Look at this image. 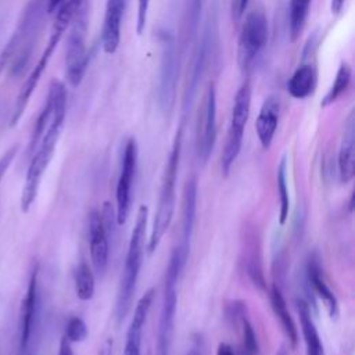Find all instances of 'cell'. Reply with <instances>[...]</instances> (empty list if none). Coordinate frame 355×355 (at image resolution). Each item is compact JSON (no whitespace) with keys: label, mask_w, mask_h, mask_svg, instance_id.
Wrapping results in <instances>:
<instances>
[{"label":"cell","mask_w":355,"mask_h":355,"mask_svg":"<svg viewBox=\"0 0 355 355\" xmlns=\"http://www.w3.org/2000/svg\"><path fill=\"white\" fill-rule=\"evenodd\" d=\"M47 12V0H29L15 31L0 53V73L7 68L12 78H18L26 71Z\"/></svg>","instance_id":"cell-1"},{"label":"cell","mask_w":355,"mask_h":355,"mask_svg":"<svg viewBox=\"0 0 355 355\" xmlns=\"http://www.w3.org/2000/svg\"><path fill=\"white\" fill-rule=\"evenodd\" d=\"M147 216L148 208L147 205H140L136 214L135 227L130 234V240L128 244V251L125 257L123 270L121 273L116 301H115V319L116 323L121 324L126 315L130 311L132 301L136 291V284L139 279V272L143 263V252H144V240H146V227H147Z\"/></svg>","instance_id":"cell-2"},{"label":"cell","mask_w":355,"mask_h":355,"mask_svg":"<svg viewBox=\"0 0 355 355\" xmlns=\"http://www.w3.org/2000/svg\"><path fill=\"white\" fill-rule=\"evenodd\" d=\"M180 150H182V128L175 135L173 144L169 153V158L165 165V171L161 180L159 196L157 202V212L153 220L151 232L148 236L147 251L153 254L164 234L166 233L175 212V201H176V179H178V169H179V159H180Z\"/></svg>","instance_id":"cell-3"},{"label":"cell","mask_w":355,"mask_h":355,"mask_svg":"<svg viewBox=\"0 0 355 355\" xmlns=\"http://www.w3.org/2000/svg\"><path fill=\"white\" fill-rule=\"evenodd\" d=\"M71 6L69 33L65 47V75L71 86L80 85L89 64L86 35L89 26V0H68Z\"/></svg>","instance_id":"cell-4"},{"label":"cell","mask_w":355,"mask_h":355,"mask_svg":"<svg viewBox=\"0 0 355 355\" xmlns=\"http://www.w3.org/2000/svg\"><path fill=\"white\" fill-rule=\"evenodd\" d=\"M184 265L186 263L182 259L180 251L176 247L171 254V258L166 266V273H165L162 305H161L158 329H157L155 355L171 354V345H172L173 329H175V313H176V304H178L176 284Z\"/></svg>","instance_id":"cell-5"},{"label":"cell","mask_w":355,"mask_h":355,"mask_svg":"<svg viewBox=\"0 0 355 355\" xmlns=\"http://www.w3.org/2000/svg\"><path fill=\"white\" fill-rule=\"evenodd\" d=\"M57 14H55V19H54V24H53V28H51V33H50V37H49V42L39 58V61L36 62V65L33 67L32 72L29 73V76L26 78L25 83L22 85L21 87V92L15 100V105H14V110H12V115H11V122L10 125L14 126L18 123V121L21 119L28 103H29V98L33 94L35 89H36V85L37 82L40 80L46 67H47V62L51 58L60 39L62 37L64 32L67 31L68 28V24H69V18H71V6H69V1L68 0H64L58 8L55 10Z\"/></svg>","instance_id":"cell-6"},{"label":"cell","mask_w":355,"mask_h":355,"mask_svg":"<svg viewBox=\"0 0 355 355\" xmlns=\"http://www.w3.org/2000/svg\"><path fill=\"white\" fill-rule=\"evenodd\" d=\"M161 44V58L158 71V87L157 101L158 107L164 114H171L176 101V86H178V44L175 33L171 29H161L158 32Z\"/></svg>","instance_id":"cell-7"},{"label":"cell","mask_w":355,"mask_h":355,"mask_svg":"<svg viewBox=\"0 0 355 355\" xmlns=\"http://www.w3.org/2000/svg\"><path fill=\"white\" fill-rule=\"evenodd\" d=\"M250 107H251V86L248 82H244L237 90L233 100L230 123H229L225 147L220 157V171L225 178L229 175L234 161L240 154L244 129L250 116Z\"/></svg>","instance_id":"cell-8"},{"label":"cell","mask_w":355,"mask_h":355,"mask_svg":"<svg viewBox=\"0 0 355 355\" xmlns=\"http://www.w3.org/2000/svg\"><path fill=\"white\" fill-rule=\"evenodd\" d=\"M269 26L266 15L251 11L245 15L237 40V64L243 72H248L268 43Z\"/></svg>","instance_id":"cell-9"},{"label":"cell","mask_w":355,"mask_h":355,"mask_svg":"<svg viewBox=\"0 0 355 355\" xmlns=\"http://www.w3.org/2000/svg\"><path fill=\"white\" fill-rule=\"evenodd\" d=\"M39 268L35 265L31 270L26 291L19 309L18 352L19 355H35V336L37 329V305H39Z\"/></svg>","instance_id":"cell-10"},{"label":"cell","mask_w":355,"mask_h":355,"mask_svg":"<svg viewBox=\"0 0 355 355\" xmlns=\"http://www.w3.org/2000/svg\"><path fill=\"white\" fill-rule=\"evenodd\" d=\"M216 140V90L209 85L198 112L196 126V150L198 159L205 164Z\"/></svg>","instance_id":"cell-11"},{"label":"cell","mask_w":355,"mask_h":355,"mask_svg":"<svg viewBox=\"0 0 355 355\" xmlns=\"http://www.w3.org/2000/svg\"><path fill=\"white\" fill-rule=\"evenodd\" d=\"M137 143L133 137H130L125 146L123 157H122V165H121V173L116 183V208H115V220L116 225L122 226L126 223L129 212H130V204H132V183L136 173L137 166Z\"/></svg>","instance_id":"cell-12"},{"label":"cell","mask_w":355,"mask_h":355,"mask_svg":"<svg viewBox=\"0 0 355 355\" xmlns=\"http://www.w3.org/2000/svg\"><path fill=\"white\" fill-rule=\"evenodd\" d=\"M55 144L53 141L40 140L36 150L31 155L29 166L25 175V182L21 193V209L22 212H28L35 202L39 191V186L42 182V178L54 155Z\"/></svg>","instance_id":"cell-13"},{"label":"cell","mask_w":355,"mask_h":355,"mask_svg":"<svg viewBox=\"0 0 355 355\" xmlns=\"http://www.w3.org/2000/svg\"><path fill=\"white\" fill-rule=\"evenodd\" d=\"M215 33H216V25L211 19V21H208V24L204 29L200 44L197 46V51H196L194 58H193L190 78H189L187 87L184 90V98H183L184 112H187L190 110V107L193 104V100H194V96L197 93L198 82H200L201 76L204 75V72L207 69V65L209 62V57L212 54V46H214V40H215Z\"/></svg>","instance_id":"cell-14"},{"label":"cell","mask_w":355,"mask_h":355,"mask_svg":"<svg viewBox=\"0 0 355 355\" xmlns=\"http://www.w3.org/2000/svg\"><path fill=\"white\" fill-rule=\"evenodd\" d=\"M226 319L230 324L240 331V349L237 355H259V344L257 340L255 330L248 319V311L245 302L240 300L230 301L225 306Z\"/></svg>","instance_id":"cell-15"},{"label":"cell","mask_w":355,"mask_h":355,"mask_svg":"<svg viewBox=\"0 0 355 355\" xmlns=\"http://www.w3.org/2000/svg\"><path fill=\"white\" fill-rule=\"evenodd\" d=\"M129 0H107L101 29V44L107 54H114L121 42V26Z\"/></svg>","instance_id":"cell-16"},{"label":"cell","mask_w":355,"mask_h":355,"mask_svg":"<svg viewBox=\"0 0 355 355\" xmlns=\"http://www.w3.org/2000/svg\"><path fill=\"white\" fill-rule=\"evenodd\" d=\"M155 290L148 288L137 301L135 306V312L130 320V324L126 331V340H125V348L123 355H141V336L143 329L147 320L148 311L151 308L153 300H154Z\"/></svg>","instance_id":"cell-17"},{"label":"cell","mask_w":355,"mask_h":355,"mask_svg":"<svg viewBox=\"0 0 355 355\" xmlns=\"http://www.w3.org/2000/svg\"><path fill=\"white\" fill-rule=\"evenodd\" d=\"M89 244L90 257L94 270L98 275H104L108 265V239L103 225L101 214L93 209L89 215Z\"/></svg>","instance_id":"cell-18"},{"label":"cell","mask_w":355,"mask_h":355,"mask_svg":"<svg viewBox=\"0 0 355 355\" xmlns=\"http://www.w3.org/2000/svg\"><path fill=\"white\" fill-rule=\"evenodd\" d=\"M196 211H197V180L196 178L187 179L183 189V209H182V243L179 244V251L183 262H187V257L190 252V243L196 222Z\"/></svg>","instance_id":"cell-19"},{"label":"cell","mask_w":355,"mask_h":355,"mask_svg":"<svg viewBox=\"0 0 355 355\" xmlns=\"http://www.w3.org/2000/svg\"><path fill=\"white\" fill-rule=\"evenodd\" d=\"M279 115H280V101L276 96H268L258 112L257 121H255V130L257 136L259 139V143L262 148L269 150L276 129L279 123Z\"/></svg>","instance_id":"cell-20"},{"label":"cell","mask_w":355,"mask_h":355,"mask_svg":"<svg viewBox=\"0 0 355 355\" xmlns=\"http://www.w3.org/2000/svg\"><path fill=\"white\" fill-rule=\"evenodd\" d=\"M338 175L341 183H348L352 180L354 173H355V118H354V111L349 112L341 143H340V150H338Z\"/></svg>","instance_id":"cell-21"},{"label":"cell","mask_w":355,"mask_h":355,"mask_svg":"<svg viewBox=\"0 0 355 355\" xmlns=\"http://www.w3.org/2000/svg\"><path fill=\"white\" fill-rule=\"evenodd\" d=\"M306 272H308V282L312 287V291L323 302L324 308L327 309L329 316L331 319H336L338 316V301H337L334 293L327 286V283L323 277V272H322L319 259L316 257H311V259L308 262Z\"/></svg>","instance_id":"cell-22"},{"label":"cell","mask_w":355,"mask_h":355,"mask_svg":"<svg viewBox=\"0 0 355 355\" xmlns=\"http://www.w3.org/2000/svg\"><path fill=\"white\" fill-rule=\"evenodd\" d=\"M318 80L316 67L312 62H302L295 68L287 80V92L293 98L304 100L315 92Z\"/></svg>","instance_id":"cell-23"},{"label":"cell","mask_w":355,"mask_h":355,"mask_svg":"<svg viewBox=\"0 0 355 355\" xmlns=\"http://www.w3.org/2000/svg\"><path fill=\"white\" fill-rule=\"evenodd\" d=\"M297 313L305 343L306 355H324V348L318 333V329L315 326V322L312 319L311 308L304 300L297 301Z\"/></svg>","instance_id":"cell-24"},{"label":"cell","mask_w":355,"mask_h":355,"mask_svg":"<svg viewBox=\"0 0 355 355\" xmlns=\"http://www.w3.org/2000/svg\"><path fill=\"white\" fill-rule=\"evenodd\" d=\"M269 301H270V306L272 311L275 313V316L277 318V320L280 322V326L283 329V331L286 333L291 347L294 348L297 345V340H298V331L295 327V323L288 312L286 300L282 294V288L279 286V283H273L270 291H269Z\"/></svg>","instance_id":"cell-25"},{"label":"cell","mask_w":355,"mask_h":355,"mask_svg":"<svg viewBox=\"0 0 355 355\" xmlns=\"http://www.w3.org/2000/svg\"><path fill=\"white\" fill-rule=\"evenodd\" d=\"M312 0H290L288 7V35L290 40L295 42L302 33L306 18L309 15V7Z\"/></svg>","instance_id":"cell-26"},{"label":"cell","mask_w":355,"mask_h":355,"mask_svg":"<svg viewBox=\"0 0 355 355\" xmlns=\"http://www.w3.org/2000/svg\"><path fill=\"white\" fill-rule=\"evenodd\" d=\"M73 280L76 297L82 301L92 300L94 295V275L86 262L82 261L76 266L73 272Z\"/></svg>","instance_id":"cell-27"},{"label":"cell","mask_w":355,"mask_h":355,"mask_svg":"<svg viewBox=\"0 0 355 355\" xmlns=\"http://www.w3.org/2000/svg\"><path fill=\"white\" fill-rule=\"evenodd\" d=\"M277 193H279V201H280V211H279V225L283 226L288 219L290 212V194L287 187V159L283 157L277 166Z\"/></svg>","instance_id":"cell-28"},{"label":"cell","mask_w":355,"mask_h":355,"mask_svg":"<svg viewBox=\"0 0 355 355\" xmlns=\"http://www.w3.org/2000/svg\"><path fill=\"white\" fill-rule=\"evenodd\" d=\"M351 75H352L351 67L343 61L337 69L333 85L330 86V89L327 90V93L324 94V97L320 103L322 107H327L338 100V97L348 89L349 82H351Z\"/></svg>","instance_id":"cell-29"},{"label":"cell","mask_w":355,"mask_h":355,"mask_svg":"<svg viewBox=\"0 0 355 355\" xmlns=\"http://www.w3.org/2000/svg\"><path fill=\"white\" fill-rule=\"evenodd\" d=\"M89 330L85 323V320L79 316H72L68 319L65 324V338L72 344V343H82L87 338Z\"/></svg>","instance_id":"cell-30"},{"label":"cell","mask_w":355,"mask_h":355,"mask_svg":"<svg viewBox=\"0 0 355 355\" xmlns=\"http://www.w3.org/2000/svg\"><path fill=\"white\" fill-rule=\"evenodd\" d=\"M202 10V0H187V18H186V29L189 39H194Z\"/></svg>","instance_id":"cell-31"},{"label":"cell","mask_w":355,"mask_h":355,"mask_svg":"<svg viewBox=\"0 0 355 355\" xmlns=\"http://www.w3.org/2000/svg\"><path fill=\"white\" fill-rule=\"evenodd\" d=\"M150 0H137V17H136V32L141 35L144 32L147 18H148Z\"/></svg>","instance_id":"cell-32"},{"label":"cell","mask_w":355,"mask_h":355,"mask_svg":"<svg viewBox=\"0 0 355 355\" xmlns=\"http://www.w3.org/2000/svg\"><path fill=\"white\" fill-rule=\"evenodd\" d=\"M17 151H18V146L14 144V146H11L8 150H6V153L0 157V182H1L3 176L6 175L7 169L10 168L11 162L14 161V158H15V155H17Z\"/></svg>","instance_id":"cell-33"},{"label":"cell","mask_w":355,"mask_h":355,"mask_svg":"<svg viewBox=\"0 0 355 355\" xmlns=\"http://www.w3.org/2000/svg\"><path fill=\"white\" fill-rule=\"evenodd\" d=\"M248 0H234V6H233V15L236 19H240L247 8Z\"/></svg>","instance_id":"cell-34"},{"label":"cell","mask_w":355,"mask_h":355,"mask_svg":"<svg viewBox=\"0 0 355 355\" xmlns=\"http://www.w3.org/2000/svg\"><path fill=\"white\" fill-rule=\"evenodd\" d=\"M112 347H114V341L111 337H107L103 344L100 345L98 351L96 355H112Z\"/></svg>","instance_id":"cell-35"},{"label":"cell","mask_w":355,"mask_h":355,"mask_svg":"<svg viewBox=\"0 0 355 355\" xmlns=\"http://www.w3.org/2000/svg\"><path fill=\"white\" fill-rule=\"evenodd\" d=\"M57 355H73V351H72L71 343L65 338V336H62V337H61L60 347H58V354H57Z\"/></svg>","instance_id":"cell-36"},{"label":"cell","mask_w":355,"mask_h":355,"mask_svg":"<svg viewBox=\"0 0 355 355\" xmlns=\"http://www.w3.org/2000/svg\"><path fill=\"white\" fill-rule=\"evenodd\" d=\"M216 355H237L236 351L226 343H219L216 348Z\"/></svg>","instance_id":"cell-37"},{"label":"cell","mask_w":355,"mask_h":355,"mask_svg":"<svg viewBox=\"0 0 355 355\" xmlns=\"http://www.w3.org/2000/svg\"><path fill=\"white\" fill-rule=\"evenodd\" d=\"M344 3H345V0H331V3H330V10H331V12L338 14V12L343 10Z\"/></svg>","instance_id":"cell-38"},{"label":"cell","mask_w":355,"mask_h":355,"mask_svg":"<svg viewBox=\"0 0 355 355\" xmlns=\"http://www.w3.org/2000/svg\"><path fill=\"white\" fill-rule=\"evenodd\" d=\"M64 0H47V11L53 12L58 8V6L62 3Z\"/></svg>","instance_id":"cell-39"},{"label":"cell","mask_w":355,"mask_h":355,"mask_svg":"<svg viewBox=\"0 0 355 355\" xmlns=\"http://www.w3.org/2000/svg\"><path fill=\"white\" fill-rule=\"evenodd\" d=\"M186 355H201V348H200V345H193L190 349H189V352L186 354Z\"/></svg>","instance_id":"cell-40"},{"label":"cell","mask_w":355,"mask_h":355,"mask_svg":"<svg viewBox=\"0 0 355 355\" xmlns=\"http://www.w3.org/2000/svg\"><path fill=\"white\" fill-rule=\"evenodd\" d=\"M275 355H288V351H287V347L283 344L279 349H277V352L275 354Z\"/></svg>","instance_id":"cell-41"}]
</instances>
